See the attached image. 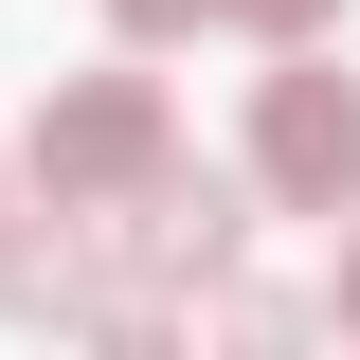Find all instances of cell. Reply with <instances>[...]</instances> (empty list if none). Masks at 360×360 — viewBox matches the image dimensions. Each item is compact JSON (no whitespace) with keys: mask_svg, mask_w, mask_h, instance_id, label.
Instances as JSON below:
<instances>
[{"mask_svg":"<svg viewBox=\"0 0 360 360\" xmlns=\"http://www.w3.org/2000/svg\"><path fill=\"white\" fill-rule=\"evenodd\" d=\"M198 18H217V0H108V37H127V54H162V37H198Z\"/></svg>","mask_w":360,"mask_h":360,"instance_id":"5b68a950","label":"cell"},{"mask_svg":"<svg viewBox=\"0 0 360 360\" xmlns=\"http://www.w3.org/2000/svg\"><path fill=\"white\" fill-rule=\"evenodd\" d=\"M180 144V108H162V72H72L37 108V144H18V180H37L54 217H108V198H127L144 162H162Z\"/></svg>","mask_w":360,"mask_h":360,"instance_id":"6da1fadb","label":"cell"},{"mask_svg":"<svg viewBox=\"0 0 360 360\" xmlns=\"http://www.w3.org/2000/svg\"><path fill=\"white\" fill-rule=\"evenodd\" d=\"M252 198L270 217L360 198V72H324V37H288V72H252Z\"/></svg>","mask_w":360,"mask_h":360,"instance_id":"7a4b0ae2","label":"cell"},{"mask_svg":"<svg viewBox=\"0 0 360 360\" xmlns=\"http://www.w3.org/2000/svg\"><path fill=\"white\" fill-rule=\"evenodd\" d=\"M324 307H342V324H360V234H342V288H324Z\"/></svg>","mask_w":360,"mask_h":360,"instance_id":"8992f818","label":"cell"},{"mask_svg":"<svg viewBox=\"0 0 360 360\" xmlns=\"http://www.w3.org/2000/svg\"><path fill=\"white\" fill-rule=\"evenodd\" d=\"M0 198H18V162H0Z\"/></svg>","mask_w":360,"mask_h":360,"instance_id":"52a82bcc","label":"cell"},{"mask_svg":"<svg viewBox=\"0 0 360 360\" xmlns=\"http://www.w3.org/2000/svg\"><path fill=\"white\" fill-rule=\"evenodd\" d=\"M217 18H252L270 54H288V37H342V0H217Z\"/></svg>","mask_w":360,"mask_h":360,"instance_id":"277c9868","label":"cell"},{"mask_svg":"<svg viewBox=\"0 0 360 360\" xmlns=\"http://www.w3.org/2000/svg\"><path fill=\"white\" fill-rule=\"evenodd\" d=\"M0 324H108L90 234H0Z\"/></svg>","mask_w":360,"mask_h":360,"instance_id":"3957f363","label":"cell"}]
</instances>
